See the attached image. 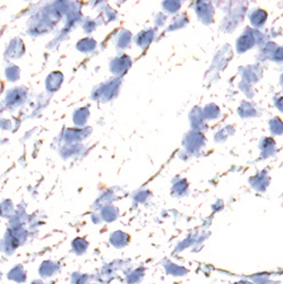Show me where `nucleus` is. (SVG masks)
I'll list each match as a JSON object with an SVG mask.
<instances>
[{
  "instance_id": "f257e3e1",
  "label": "nucleus",
  "mask_w": 283,
  "mask_h": 284,
  "mask_svg": "<svg viewBox=\"0 0 283 284\" xmlns=\"http://www.w3.org/2000/svg\"><path fill=\"white\" fill-rule=\"evenodd\" d=\"M25 275L24 272L22 271L21 267H15L13 270L8 273V278L12 281H16V282H24L25 280Z\"/></svg>"
},
{
  "instance_id": "f03ea898",
  "label": "nucleus",
  "mask_w": 283,
  "mask_h": 284,
  "mask_svg": "<svg viewBox=\"0 0 283 284\" xmlns=\"http://www.w3.org/2000/svg\"><path fill=\"white\" fill-rule=\"evenodd\" d=\"M0 280H2V274H0Z\"/></svg>"
}]
</instances>
